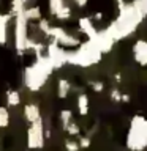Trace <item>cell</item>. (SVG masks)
<instances>
[{"mask_svg": "<svg viewBox=\"0 0 147 151\" xmlns=\"http://www.w3.org/2000/svg\"><path fill=\"white\" fill-rule=\"evenodd\" d=\"M146 17L144 11L141 9L138 0L130 3H125L123 6L119 8V16L114 22H111L106 30L111 33V36L116 41L123 40V38L130 36L131 33H135V30L139 27V24L142 22V19Z\"/></svg>", "mask_w": 147, "mask_h": 151, "instance_id": "6da1fadb", "label": "cell"}, {"mask_svg": "<svg viewBox=\"0 0 147 151\" xmlns=\"http://www.w3.org/2000/svg\"><path fill=\"white\" fill-rule=\"evenodd\" d=\"M125 143L130 151L147 150V118L144 115H135L131 118Z\"/></svg>", "mask_w": 147, "mask_h": 151, "instance_id": "7a4b0ae2", "label": "cell"}, {"mask_svg": "<svg viewBox=\"0 0 147 151\" xmlns=\"http://www.w3.org/2000/svg\"><path fill=\"white\" fill-rule=\"evenodd\" d=\"M101 54L103 52L98 49V46L95 44L92 40H89L85 44L81 46V49L73 55V61L76 65H81V66H90V65H95L97 61H100Z\"/></svg>", "mask_w": 147, "mask_h": 151, "instance_id": "3957f363", "label": "cell"}, {"mask_svg": "<svg viewBox=\"0 0 147 151\" xmlns=\"http://www.w3.org/2000/svg\"><path fill=\"white\" fill-rule=\"evenodd\" d=\"M49 9L60 21H65L71 16V8L65 3V0H49Z\"/></svg>", "mask_w": 147, "mask_h": 151, "instance_id": "277c9868", "label": "cell"}, {"mask_svg": "<svg viewBox=\"0 0 147 151\" xmlns=\"http://www.w3.org/2000/svg\"><path fill=\"white\" fill-rule=\"evenodd\" d=\"M133 58L138 65L147 66V41L146 40H138L133 44Z\"/></svg>", "mask_w": 147, "mask_h": 151, "instance_id": "5b68a950", "label": "cell"}, {"mask_svg": "<svg viewBox=\"0 0 147 151\" xmlns=\"http://www.w3.org/2000/svg\"><path fill=\"white\" fill-rule=\"evenodd\" d=\"M32 127L28 129V146L30 148H41L43 146V131L38 121L32 123Z\"/></svg>", "mask_w": 147, "mask_h": 151, "instance_id": "8992f818", "label": "cell"}, {"mask_svg": "<svg viewBox=\"0 0 147 151\" xmlns=\"http://www.w3.org/2000/svg\"><path fill=\"white\" fill-rule=\"evenodd\" d=\"M79 28H81V32H82L84 35H87V38H92L95 33L98 32L97 28H95L90 17H81L79 19Z\"/></svg>", "mask_w": 147, "mask_h": 151, "instance_id": "52a82bcc", "label": "cell"}, {"mask_svg": "<svg viewBox=\"0 0 147 151\" xmlns=\"http://www.w3.org/2000/svg\"><path fill=\"white\" fill-rule=\"evenodd\" d=\"M25 116L28 118V121L30 123H35V121H40V113H38V107L36 106H28L25 107Z\"/></svg>", "mask_w": 147, "mask_h": 151, "instance_id": "ba28073f", "label": "cell"}, {"mask_svg": "<svg viewBox=\"0 0 147 151\" xmlns=\"http://www.w3.org/2000/svg\"><path fill=\"white\" fill-rule=\"evenodd\" d=\"M78 109H79V113L81 115H87L89 112V98L85 94H81L79 99H78Z\"/></svg>", "mask_w": 147, "mask_h": 151, "instance_id": "9c48e42d", "label": "cell"}, {"mask_svg": "<svg viewBox=\"0 0 147 151\" xmlns=\"http://www.w3.org/2000/svg\"><path fill=\"white\" fill-rule=\"evenodd\" d=\"M8 121H9L8 110L5 107H0V127H7L8 126Z\"/></svg>", "mask_w": 147, "mask_h": 151, "instance_id": "30bf717a", "label": "cell"}, {"mask_svg": "<svg viewBox=\"0 0 147 151\" xmlns=\"http://www.w3.org/2000/svg\"><path fill=\"white\" fill-rule=\"evenodd\" d=\"M68 90H70V83L66 82V80H60L59 82V96L65 98L66 93H68Z\"/></svg>", "mask_w": 147, "mask_h": 151, "instance_id": "8fae6325", "label": "cell"}, {"mask_svg": "<svg viewBox=\"0 0 147 151\" xmlns=\"http://www.w3.org/2000/svg\"><path fill=\"white\" fill-rule=\"evenodd\" d=\"M19 102V94L16 91H8V104H11V106H14V104Z\"/></svg>", "mask_w": 147, "mask_h": 151, "instance_id": "7c38bea8", "label": "cell"}, {"mask_svg": "<svg viewBox=\"0 0 147 151\" xmlns=\"http://www.w3.org/2000/svg\"><path fill=\"white\" fill-rule=\"evenodd\" d=\"M138 3H139L141 9H142V11H144V14L147 16V0H138Z\"/></svg>", "mask_w": 147, "mask_h": 151, "instance_id": "4fadbf2b", "label": "cell"}, {"mask_svg": "<svg viewBox=\"0 0 147 151\" xmlns=\"http://www.w3.org/2000/svg\"><path fill=\"white\" fill-rule=\"evenodd\" d=\"M25 2H27V0H14V2H13V6L17 8V9H22V5L25 3Z\"/></svg>", "mask_w": 147, "mask_h": 151, "instance_id": "5bb4252c", "label": "cell"}, {"mask_svg": "<svg viewBox=\"0 0 147 151\" xmlns=\"http://www.w3.org/2000/svg\"><path fill=\"white\" fill-rule=\"evenodd\" d=\"M74 3H76V5H78V6H79V8H84V6H85V5H87V3H89V0H74Z\"/></svg>", "mask_w": 147, "mask_h": 151, "instance_id": "9a60e30c", "label": "cell"}, {"mask_svg": "<svg viewBox=\"0 0 147 151\" xmlns=\"http://www.w3.org/2000/svg\"><path fill=\"white\" fill-rule=\"evenodd\" d=\"M116 2H117V6H119V8L125 5V0H116Z\"/></svg>", "mask_w": 147, "mask_h": 151, "instance_id": "2e32d148", "label": "cell"}]
</instances>
